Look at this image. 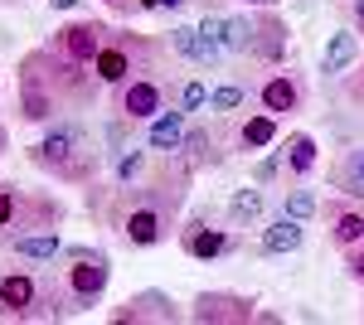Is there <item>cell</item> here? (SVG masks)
Masks as SVG:
<instances>
[{
	"label": "cell",
	"mask_w": 364,
	"mask_h": 325,
	"mask_svg": "<svg viewBox=\"0 0 364 325\" xmlns=\"http://www.w3.org/2000/svg\"><path fill=\"white\" fill-rule=\"evenodd\" d=\"M190 185L195 175L180 165V156H151V165L141 170L136 180L117 185V180H97L83 190V209L87 218H97L117 243L136 247H161L180 233V218L190 204Z\"/></svg>",
	"instance_id": "cell-1"
},
{
	"label": "cell",
	"mask_w": 364,
	"mask_h": 325,
	"mask_svg": "<svg viewBox=\"0 0 364 325\" xmlns=\"http://www.w3.org/2000/svg\"><path fill=\"white\" fill-rule=\"evenodd\" d=\"M107 97V87L87 63H73L58 49L39 44L15 58V117L25 127H49L58 117H78L92 112Z\"/></svg>",
	"instance_id": "cell-2"
},
{
	"label": "cell",
	"mask_w": 364,
	"mask_h": 325,
	"mask_svg": "<svg viewBox=\"0 0 364 325\" xmlns=\"http://www.w3.org/2000/svg\"><path fill=\"white\" fill-rule=\"evenodd\" d=\"M25 161L49 175L54 185H68V190H87L107 175V146H102V132H92L83 117H58L44 127V136L25 146Z\"/></svg>",
	"instance_id": "cell-3"
},
{
	"label": "cell",
	"mask_w": 364,
	"mask_h": 325,
	"mask_svg": "<svg viewBox=\"0 0 364 325\" xmlns=\"http://www.w3.org/2000/svg\"><path fill=\"white\" fill-rule=\"evenodd\" d=\"M49 277L58 287V301L68 316H83L92 306H102L107 297V282H112V252L92 243H68L49 262Z\"/></svg>",
	"instance_id": "cell-4"
},
{
	"label": "cell",
	"mask_w": 364,
	"mask_h": 325,
	"mask_svg": "<svg viewBox=\"0 0 364 325\" xmlns=\"http://www.w3.org/2000/svg\"><path fill=\"white\" fill-rule=\"evenodd\" d=\"M39 321H68L58 301L54 277L34 267H0V325H39Z\"/></svg>",
	"instance_id": "cell-5"
},
{
	"label": "cell",
	"mask_w": 364,
	"mask_h": 325,
	"mask_svg": "<svg viewBox=\"0 0 364 325\" xmlns=\"http://www.w3.org/2000/svg\"><path fill=\"white\" fill-rule=\"evenodd\" d=\"M170 49H166V34H141L132 25H112L102 54L92 58V73L102 87H117V82L136 78V73H151V68H166Z\"/></svg>",
	"instance_id": "cell-6"
},
{
	"label": "cell",
	"mask_w": 364,
	"mask_h": 325,
	"mask_svg": "<svg viewBox=\"0 0 364 325\" xmlns=\"http://www.w3.org/2000/svg\"><path fill=\"white\" fill-rule=\"evenodd\" d=\"M63 223H68V204L54 190H29V185H15V180H0V238L63 228Z\"/></svg>",
	"instance_id": "cell-7"
},
{
	"label": "cell",
	"mask_w": 364,
	"mask_h": 325,
	"mask_svg": "<svg viewBox=\"0 0 364 325\" xmlns=\"http://www.w3.org/2000/svg\"><path fill=\"white\" fill-rule=\"evenodd\" d=\"M175 78H180L175 63H166V68H151V73L117 82V87H107V112L132 117V122H151L166 107H175Z\"/></svg>",
	"instance_id": "cell-8"
},
{
	"label": "cell",
	"mask_w": 364,
	"mask_h": 325,
	"mask_svg": "<svg viewBox=\"0 0 364 325\" xmlns=\"http://www.w3.org/2000/svg\"><path fill=\"white\" fill-rule=\"evenodd\" d=\"M175 243H180V252H185V257H195V262H219V257L243 252V247H248V238H243V228L219 223V214H214V209H195V214L180 218Z\"/></svg>",
	"instance_id": "cell-9"
},
{
	"label": "cell",
	"mask_w": 364,
	"mask_h": 325,
	"mask_svg": "<svg viewBox=\"0 0 364 325\" xmlns=\"http://www.w3.org/2000/svg\"><path fill=\"white\" fill-rule=\"evenodd\" d=\"M252 97H257V107L272 112L277 122H291V117H301L311 102V87L306 78L291 68V63H282V68H267L262 78L252 82Z\"/></svg>",
	"instance_id": "cell-10"
},
{
	"label": "cell",
	"mask_w": 364,
	"mask_h": 325,
	"mask_svg": "<svg viewBox=\"0 0 364 325\" xmlns=\"http://www.w3.org/2000/svg\"><path fill=\"white\" fill-rule=\"evenodd\" d=\"M287 49H291V25L282 20L277 5H257L252 10V44H248L243 63H252V68H282Z\"/></svg>",
	"instance_id": "cell-11"
},
{
	"label": "cell",
	"mask_w": 364,
	"mask_h": 325,
	"mask_svg": "<svg viewBox=\"0 0 364 325\" xmlns=\"http://www.w3.org/2000/svg\"><path fill=\"white\" fill-rule=\"evenodd\" d=\"M219 132H224L228 151H238V156H262V151H272L282 141V122L272 112H238V117H219Z\"/></svg>",
	"instance_id": "cell-12"
},
{
	"label": "cell",
	"mask_w": 364,
	"mask_h": 325,
	"mask_svg": "<svg viewBox=\"0 0 364 325\" xmlns=\"http://www.w3.org/2000/svg\"><path fill=\"white\" fill-rule=\"evenodd\" d=\"M107 34L112 25L107 20H92V15H73V20H63V25L44 39L49 49H58L63 58H73V63H87L92 68V58L102 54V44H107Z\"/></svg>",
	"instance_id": "cell-13"
},
{
	"label": "cell",
	"mask_w": 364,
	"mask_h": 325,
	"mask_svg": "<svg viewBox=\"0 0 364 325\" xmlns=\"http://www.w3.org/2000/svg\"><path fill=\"white\" fill-rule=\"evenodd\" d=\"M107 321H112V325H180V321H185V306L170 297V292L146 287V292H132L122 306H112Z\"/></svg>",
	"instance_id": "cell-14"
},
{
	"label": "cell",
	"mask_w": 364,
	"mask_h": 325,
	"mask_svg": "<svg viewBox=\"0 0 364 325\" xmlns=\"http://www.w3.org/2000/svg\"><path fill=\"white\" fill-rule=\"evenodd\" d=\"M180 165L190 170V175H209V170H219L228 161V141L219 127H209V122H195L190 117V127H185V141H180Z\"/></svg>",
	"instance_id": "cell-15"
},
{
	"label": "cell",
	"mask_w": 364,
	"mask_h": 325,
	"mask_svg": "<svg viewBox=\"0 0 364 325\" xmlns=\"http://www.w3.org/2000/svg\"><path fill=\"white\" fill-rule=\"evenodd\" d=\"M252 311H257V301L243 297V292H199L185 306V321H195V325H252Z\"/></svg>",
	"instance_id": "cell-16"
},
{
	"label": "cell",
	"mask_w": 364,
	"mask_h": 325,
	"mask_svg": "<svg viewBox=\"0 0 364 325\" xmlns=\"http://www.w3.org/2000/svg\"><path fill=\"white\" fill-rule=\"evenodd\" d=\"M321 223H326V238L336 247H355L364 243V199H350V194H331L321 204Z\"/></svg>",
	"instance_id": "cell-17"
},
{
	"label": "cell",
	"mask_w": 364,
	"mask_h": 325,
	"mask_svg": "<svg viewBox=\"0 0 364 325\" xmlns=\"http://www.w3.org/2000/svg\"><path fill=\"white\" fill-rule=\"evenodd\" d=\"M277 156H282V175H287V185H301L316 175V165H321V151H316V136L311 132H287L277 141ZM282 185V190H287Z\"/></svg>",
	"instance_id": "cell-18"
},
{
	"label": "cell",
	"mask_w": 364,
	"mask_h": 325,
	"mask_svg": "<svg viewBox=\"0 0 364 325\" xmlns=\"http://www.w3.org/2000/svg\"><path fill=\"white\" fill-rule=\"evenodd\" d=\"M204 34L209 39H219V49L228 58H248V44H252V15H224V10H214V15H204Z\"/></svg>",
	"instance_id": "cell-19"
},
{
	"label": "cell",
	"mask_w": 364,
	"mask_h": 325,
	"mask_svg": "<svg viewBox=\"0 0 364 325\" xmlns=\"http://www.w3.org/2000/svg\"><path fill=\"white\" fill-rule=\"evenodd\" d=\"M360 54H364V44H360V34H355L350 25L331 29L326 44H321V73H326V78H345V73L360 63Z\"/></svg>",
	"instance_id": "cell-20"
},
{
	"label": "cell",
	"mask_w": 364,
	"mask_h": 325,
	"mask_svg": "<svg viewBox=\"0 0 364 325\" xmlns=\"http://www.w3.org/2000/svg\"><path fill=\"white\" fill-rule=\"evenodd\" d=\"M301 247H306V223L277 209V214L267 218L262 238H257V252H267V257H287V252H301Z\"/></svg>",
	"instance_id": "cell-21"
},
{
	"label": "cell",
	"mask_w": 364,
	"mask_h": 325,
	"mask_svg": "<svg viewBox=\"0 0 364 325\" xmlns=\"http://www.w3.org/2000/svg\"><path fill=\"white\" fill-rule=\"evenodd\" d=\"M0 252L20 257V262H54L63 252L58 228H39V233H20V238H0Z\"/></svg>",
	"instance_id": "cell-22"
},
{
	"label": "cell",
	"mask_w": 364,
	"mask_h": 325,
	"mask_svg": "<svg viewBox=\"0 0 364 325\" xmlns=\"http://www.w3.org/2000/svg\"><path fill=\"white\" fill-rule=\"evenodd\" d=\"M185 127H190V117L180 107H166L161 117H151L146 122V146L151 151H161V156H175L180 151V141H185Z\"/></svg>",
	"instance_id": "cell-23"
},
{
	"label": "cell",
	"mask_w": 364,
	"mask_h": 325,
	"mask_svg": "<svg viewBox=\"0 0 364 325\" xmlns=\"http://www.w3.org/2000/svg\"><path fill=\"white\" fill-rule=\"evenodd\" d=\"M252 97V78L248 73H228L219 87H209V112L214 117H238Z\"/></svg>",
	"instance_id": "cell-24"
},
{
	"label": "cell",
	"mask_w": 364,
	"mask_h": 325,
	"mask_svg": "<svg viewBox=\"0 0 364 325\" xmlns=\"http://www.w3.org/2000/svg\"><path fill=\"white\" fill-rule=\"evenodd\" d=\"M331 190L350 194V199H364V146L340 151V161L331 165Z\"/></svg>",
	"instance_id": "cell-25"
},
{
	"label": "cell",
	"mask_w": 364,
	"mask_h": 325,
	"mask_svg": "<svg viewBox=\"0 0 364 325\" xmlns=\"http://www.w3.org/2000/svg\"><path fill=\"white\" fill-rule=\"evenodd\" d=\"M262 214H267V194H262V185H243V190H233V199H228V223L233 228H257L262 223Z\"/></svg>",
	"instance_id": "cell-26"
},
{
	"label": "cell",
	"mask_w": 364,
	"mask_h": 325,
	"mask_svg": "<svg viewBox=\"0 0 364 325\" xmlns=\"http://www.w3.org/2000/svg\"><path fill=\"white\" fill-rule=\"evenodd\" d=\"M175 107L185 112V117H199V112H209V78L204 73H180L175 78Z\"/></svg>",
	"instance_id": "cell-27"
},
{
	"label": "cell",
	"mask_w": 364,
	"mask_h": 325,
	"mask_svg": "<svg viewBox=\"0 0 364 325\" xmlns=\"http://www.w3.org/2000/svg\"><path fill=\"white\" fill-rule=\"evenodd\" d=\"M282 214L301 218V223L321 218V194L311 190V180H301V185H287V190H282Z\"/></svg>",
	"instance_id": "cell-28"
},
{
	"label": "cell",
	"mask_w": 364,
	"mask_h": 325,
	"mask_svg": "<svg viewBox=\"0 0 364 325\" xmlns=\"http://www.w3.org/2000/svg\"><path fill=\"white\" fill-rule=\"evenodd\" d=\"M195 44H199V29H195V25H170V29H166L170 58H180L185 68H195Z\"/></svg>",
	"instance_id": "cell-29"
},
{
	"label": "cell",
	"mask_w": 364,
	"mask_h": 325,
	"mask_svg": "<svg viewBox=\"0 0 364 325\" xmlns=\"http://www.w3.org/2000/svg\"><path fill=\"white\" fill-rule=\"evenodd\" d=\"M136 141V122L132 117H107V127H102V146H107V156H117V151H127Z\"/></svg>",
	"instance_id": "cell-30"
},
{
	"label": "cell",
	"mask_w": 364,
	"mask_h": 325,
	"mask_svg": "<svg viewBox=\"0 0 364 325\" xmlns=\"http://www.w3.org/2000/svg\"><path fill=\"white\" fill-rule=\"evenodd\" d=\"M252 185H287V175H282V156H277V146H272V151H262V161L252 165Z\"/></svg>",
	"instance_id": "cell-31"
},
{
	"label": "cell",
	"mask_w": 364,
	"mask_h": 325,
	"mask_svg": "<svg viewBox=\"0 0 364 325\" xmlns=\"http://www.w3.org/2000/svg\"><path fill=\"white\" fill-rule=\"evenodd\" d=\"M340 267H345V277H350L355 287H364V243L340 247Z\"/></svg>",
	"instance_id": "cell-32"
},
{
	"label": "cell",
	"mask_w": 364,
	"mask_h": 325,
	"mask_svg": "<svg viewBox=\"0 0 364 325\" xmlns=\"http://www.w3.org/2000/svg\"><path fill=\"white\" fill-rule=\"evenodd\" d=\"M340 87H345V102H355V107H364V54H360V63L340 78Z\"/></svg>",
	"instance_id": "cell-33"
},
{
	"label": "cell",
	"mask_w": 364,
	"mask_h": 325,
	"mask_svg": "<svg viewBox=\"0 0 364 325\" xmlns=\"http://www.w3.org/2000/svg\"><path fill=\"white\" fill-rule=\"evenodd\" d=\"M336 10H340V20L355 29V34H364V0H336Z\"/></svg>",
	"instance_id": "cell-34"
},
{
	"label": "cell",
	"mask_w": 364,
	"mask_h": 325,
	"mask_svg": "<svg viewBox=\"0 0 364 325\" xmlns=\"http://www.w3.org/2000/svg\"><path fill=\"white\" fill-rule=\"evenodd\" d=\"M180 5H190V0H136L141 15H170V10H180Z\"/></svg>",
	"instance_id": "cell-35"
},
{
	"label": "cell",
	"mask_w": 364,
	"mask_h": 325,
	"mask_svg": "<svg viewBox=\"0 0 364 325\" xmlns=\"http://www.w3.org/2000/svg\"><path fill=\"white\" fill-rule=\"evenodd\" d=\"M102 5H107L112 15H141V10H136V0H102Z\"/></svg>",
	"instance_id": "cell-36"
},
{
	"label": "cell",
	"mask_w": 364,
	"mask_h": 325,
	"mask_svg": "<svg viewBox=\"0 0 364 325\" xmlns=\"http://www.w3.org/2000/svg\"><path fill=\"white\" fill-rule=\"evenodd\" d=\"M252 325H282V316H277V311H262V306H257V311H252Z\"/></svg>",
	"instance_id": "cell-37"
},
{
	"label": "cell",
	"mask_w": 364,
	"mask_h": 325,
	"mask_svg": "<svg viewBox=\"0 0 364 325\" xmlns=\"http://www.w3.org/2000/svg\"><path fill=\"white\" fill-rule=\"evenodd\" d=\"M54 10H78V0H49Z\"/></svg>",
	"instance_id": "cell-38"
},
{
	"label": "cell",
	"mask_w": 364,
	"mask_h": 325,
	"mask_svg": "<svg viewBox=\"0 0 364 325\" xmlns=\"http://www.w3.org/2000/svg\"><path fill=\"white\" fill-rule=\"evenodd\" d=\"M10 151V132H5V122H0V156Z\"/></svg>",
	"instance_id": "cell-39"
},
{
	"label": "cell",
	"mask_w": 364,
	"mask_h": 325,
	"mask_svg": "<svg viewBox=\"0 0 364 325\" xmlns=\"http://www.w3.org/2000/svg\"><path fill=\"white\" fill-rule=\"evenodd\" d=\"M238 5H252L257 10V5H277V0H238Z\"/></svg>",
	"instance_id": "cell-40"
},
{
	"label": "cell",
	"mask_w": 364,
	"mask_h": 325,
	"mask_svg": "<svg viewBox=\"0 0 364 325\" xmlns=\"http://www.w3.org/2000/svg\"><path fill=\"white\" fill-rule=\"evenodd\" d=\"M360 316H364V311H360Z\"/></svg>",
	"instance_id": "cell-41"
}]
</instances>
